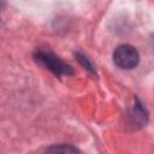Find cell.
Here are the masks:
<instances>
[{"label": "cell", "instance_id": "obj_1", "mask_svg": "<svg viewBox=\"0 0 154 154\" xmlns=\"http://www.w3.org/2000/svg\"><path fill=\"white\" fill-rule=\"evenodd\" d=\"M35 60L43 65L46 69L51 70L55 76H61V75H72L73 71L71 69L70 65L65 64L59 57H57L54 53L52 52H47V51H37L34 54Z\"/></svg>", "mask_w": 154, "mask_h": 154}, {"label": "cell", "instance_id": "obj_2", "mask_svg": "<svg viewBox=\"0 0 154 154\" xmlns=\"http://www.w3.org/2000/svg\"><path fill=\"white\" fill-rule=\"evenodd\" d=\"M113 61L118 67L123 70H130L137 66L140 61V55L134 46L120 45L113 52Z\"/></svg>", "mask_w": 154, "mask_h": 154}, {"label": "cell", "instance_id": "obj_3", "mask_svg": "<svg viewBox=\"0 0 154 154\" xmlns=\"http://www.w3.org/2000/svg\"><path fill=\"white\" fill-rule=\"evenodd\" d=\"M45 154H81L79 150L72 144H54L46 149Z\"/></svg>", "mask_w": 154, "mask_h": 154}, {"label": "cell", "instance_id": "obj_4", "mask_svg": "<svg viewBox=\"0 0 154 154\" xmlns=\"http://www.w3.org/2000/svg\"><path fill=\"white\" fill-rule=\"evenodd\" d=\"M76 57H77L78 61L84 66V69L89 70L90 72H95V71H94V67H93V64L89 61V59H88L85 55H83V54H81V53H77V54H76Z\"/></svg>", "mask_w": 154, "mask_h": 154}]
</instances>
